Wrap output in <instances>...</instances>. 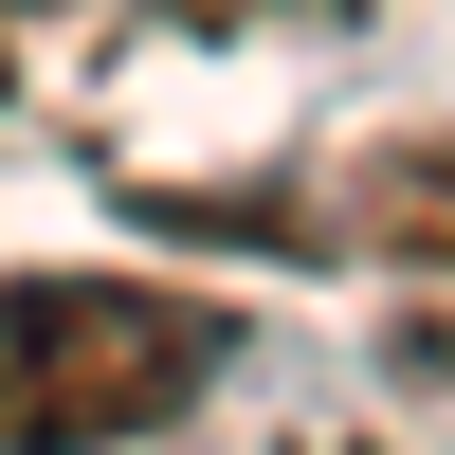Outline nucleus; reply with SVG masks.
I'll list each match as a JSON object with an SVG mask.
<instances>
[{
	"label": "nucleus",
	"mask_w": 455,
	"mask_h": 455,
	"mask_svg": "<svg viewBox=\"0 0 455 455\" xmlns=\"http://www.w3.org/2000/svg\"><path fill=\"white\" fill-rule=\"evenodd\" d=\"M0 73H19V55H0Z\"/></svg>",
	"instance_id": "obj_4"
},
{
	"label": "nucleus",
	"mask_w": 455,
	"mask_h": 455,
	"mask_svg": "<svg viewBox=\"0 0 455 455\" xmlns=\"http://www.w3.org/2000/svg\"><path fill=\"white\" fill-rule=\"evenodd\" d=\"M291 237H328V255H401V274H455V128H401V146H364V164H328Z\"/></svg>",
	"instance_id": "obj_2"
},
{
	"label": "nucleus",
	"mask_w": 455,
	"mask_h": 455,
	"mask_svg": "<svg viewBox=\"0 0 455 455\" xmlns=\"http://www.w3.org/2000/svg\"><path fill=\"white\" fill-rule=\"evenodd\" d=\"M19 19V0H0ZM128 19H182V36H237V19H274V0H128Z\"/></svg>",
	"instance_id": "obj_3"
},
{
	"label": "nucleus",
	"mask_w": 455,
	"mask_h": 455,
	"mask_svg": "<svg viewBox=\"0 0 455 455\" xmlns=\"http://www.w3.org/2000/svg\"><path fill=\"white\" fill-rule=\"evenodd\" d=\"M237 364V310L164 274H0V455H128Z\"/></svg>",
	"instance_id": "obj_1"
}]
</instances>
